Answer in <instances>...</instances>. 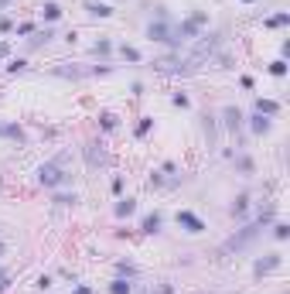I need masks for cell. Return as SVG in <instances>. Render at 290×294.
Segmentation results:
<instances>
[{"mask_svg":"<svg viewBox=\"0 0 290 294\" xmlns=\"http://www.w3.org/2000/svg\"><path fill=\"white\" fill-rule=\"evenodd\" d=\"M270 127H273V123L263 117V113H256V117H252V130H256V134H270Z\"/></svg>","mask_w":290,"mask_h":294,"instance_id":"4fadbf2b","label":"cell"},{"mask_svg":"<svg viewBox=\"0 0 290 294\" xmlns=\"http://www.w3.org/2000/svg\"><path fill=\"white\" fill-rule=\"evenodd\" d=\"M0 4H7V0H0Z\"/></svg>","mask_w":290,"mask_h":294,"instance_id":"8d00e7d4","label":"cell"},{"mask_svg":"<svg viewBox=\"0 0 290 294\" xmlns=\"http://www.w3.org/2000/svg\"><path fill=\"white\" fill-rule=\"evenodd\" d=\"M280 110V103H273V99H256V113H266V117H273Z\"/></svg>","mask_w":290,"mask_h":294,"instance_id":"8fae6325","label":"cell"},{"mask_svg":"<svg viewBox=\"0 0 290 294\" xmlns=\"http://www.w3.org/2000/svg\"><path fill=\"white\" fill-rule=\"evenodd\" d=\"M86 164H89L92 171L106 164V151H102V144H99V140H89V144H86Z\"/></svg>","mask_w":290,"mask_h":294,"instance_id":"3957f363","label":"cell"},{"mask_svg":"<svg viewBox=\"0 0 290 294\" xmlns=\"http://www.w3.org/2000/svg\"><path fill=\"white\" fill-rule=\"evenodd\" d=\"M222 120H226V127H229L232 134H236V130L242 127V113H239L236 106H226V113H222Z\"/></svg>","mask_w":290,"mask_h":294,"instance_id":"52a82bcc","label":"cell"},{"mask_svg":"<svg viewBox=\"0 0 290 294\" xmlns=\"http://www.w3.org/2000/svg\"><path fill=\"white\" fill-rule=\"evenodd\" d=\"M147 38L168 41V45H178V38H174V28H168L164 21H157V24H150V28H147Z\"/></svg>","mask_w":290,"mask_h":294,"instance_id":"277c9868","label":"cell"},{"mask_svg":"<svg viewBox=\"0 0 290 294\" xmlns=\"http://www.w3.org/2000/svg\"><path fill=\"white\" fill-rule=\"evenodd\" d=\"M99 120H102V127H106V130H113V127H116V117H113V113H102Z\"/></svg>","mask_w":290,"mask_h":294,"instance_id":"484cf974","label":"cell"},{"mask_svg":"<svg viewBox=\"0 0 290 294\" xmlns=\"http://www.w3.org/2000/svg\"><path fill=\"white\" fill-rule=\"evenodd\" d=\"M55 76H62V79H82L86 72H82V69H76V65H58Z\"/></svg>","mask_w":290,"mask_h":294,"instance_id":"9c48e42d","label":"cell"},{"mask_svg":"<svg viewBox=\"0 0 290 294\" xmlns=\"http://www.w3.org/2000/svg\"><path fill=\"white\" fill-rule=\"evenodd\" d=\"M116 270H120V274H126V277H134V274H136V267H130V263H120Z\"/></svg>","mask_w":290,"mask_h":294,"instance_id":"f1b7e54d","label":"cell"},{"mask_svg":"<svg viewBox=\"0 0 290 294\" xmlns=\"http://www.w3.org/2000/svg\"><path fill=\"white\" fill-rule=\"evenodd\" d=\"M246 4H252V0H246Z\"/></svg>","mask_w":290,"mask_h":294,"instance_id":"74e56055","label":"cell"},{"mask_svg":"<svg viewBox=\"0 0 290 294\" xmlns=\"http://www.w3.org/2000/svg\"><path fill=\"white\" fill-rule=\"evenodd\" d=\"M4 291H7V280H0V294H4Z\"/></svg>","mask_w":290,"mask_h":294,"instance_id":"836d02e7","label":"cell"},{"mask_svg":"<svg viewBox=\"0 0 290 294\" xmlns=\"http://www.w3.org/2000/svg\"><path fill=\"white\" fill-rule=\"evenodd\" d=\"M0 280H7V270H4V267H0Z\"/></svg>","mask_w":290,"mask_h":294,"instance_id":"e575fe53","label":"cell"},{"mask_svg":"<svg viewBox=\"0 0 290 294\" xmlns=\"http://www.w3.org/2000/svg\"><path fill=\"white\" fill-rule=\"evenodd\" d=\"M76 294H92V291H89V287H78V291Z\"/></svg>","mask_w":290,"mask_h":294,"instance_id":"d6a6232c","label":"cell"},{"mask_svg":"<svg viewBox=\"0 0 290 294\" xmlns=\"http://www.w3.org/2000/svg\"><path fill=\"white\" fill-rule=\"evenodd\" d=\"M273 236H276V239H287V236H290V226H287V222H276V226H273Z\"/></svg>","mask_w":290,"mask_h":294,"instance_id":"ffe728a7","label":"cell"},{"mask_svg":"<svg viewBox=\"0 0 290 294\" xmlns=\"http://www.w3.org/2000/svg\"><path fill=\"white\" fill-rule=\"evenodd\" d=\"M178 222H181L188 233H202V229H205V222L198 216H192V212H178Z\"/></svg>","mask_w":290,"mask_h":294,"instance_id":"8992f818","label":"cell"},{"mask_svg":"<svg viewBox=\"0 0 290 294\" xmlns=\"http://www.w3.org/2000/svg\"><path fill=\"white\" fill-rule=\"evenodd\" d=\"M7 55H10V45H7V41H0V59H7Z\"/></svg>","mask_w":290,"mask_h":294,"instance_id":"4dcf8cb0","label":"cell"},{"mask_svg":"<svg viewBox=\"0 0 290 294\" xmlns=\"http://www.w3.org/2000/svg\"><path fill=\"white\" fill-rule=\"evenodd\" d=\"M52 38H55V31H52V28H44V31H38V35L31 38V48H38V45H44V41H52Z\"/></svg>","mask_w":290,"mask_h":294,"instance_id":"5bb4252c","label":"cell"},{"mask_svg":"<svg viewBox=\"0 0 290 294\" xmlns=\"http://www.w3.org/2000/svg\"><path fill=\"white\" fill-rule=\"evenodd\" d=\"M236 168H239L242 175H252V161H250L246 154H242V157H236Z\"/></svg>","mask_w":290,"mask_h":294,"instance_id":"ac0fdd59","label":"cell"},{"mask_svg":"<svg viewBox=\"0 0 290 294\" xmlns=\"http://www.w3.org/2000/svg\"><path fill=\"white\" fill-rule=\"evenodd\" d=\"M86 11H89L92 18H110V14H113L106 4H96V0H86Z\"/></svg>","mask_w":290,"mask_h":294,"instance_id":"ba28073f","label":"cell"},{"mask_svg":"<svg viewBox=\"0 0 290 294\" xmlns=\"http://www.w3.org/2000/svg\"><path fill=\"white\" fill-rule=\"evenodd\" d=\"M41 11H44V21H58L62 18V7H58V4H44Z\"/></svg>","mask_w":290,"mask_h":294,"instance_id":"9a60e30c","label":"cell"},{"mask_svg":"<svg viewBox=\"0 0 290 294\" xmlns=\"http://www.w3.org/2000/svg\"><path fill=\"white\" fill-rule=\"evenodd\" d=\"M246 205H250V195H239L236 202H232V212H236V216H242V212H246Z\"/></svg>","mask_w":290,"mask_h":294,"instance_id":"e0dca14e","label":"cell"},{"mask_svg":"<svg viewBox=\"0 0 290 294\" xmlns=\"http://www.w3.org/2000/svg\"><path fill=\"white\" fill-rule=\"evenodd\" d=\"M110 48H113V45H110V41L102 38V41H96V48H92V55H110Z\"/></svg>","mask_w":290,"mask_h":294,"instance_id":"44dd1931","label":"cell"},{"mask_svg":"<svg viewBox=\"0 0 290 294\" xmlns=\"http://www.w3.org/2000/svg\"><path fill=\"white\" fill-rule=\"evenodd\" d=\"M192 21H194V24H198V28H202V24H205V21H208V18H205L202 11H194V14H192Z\"/></svg>","mask_w":290,"mask_h":294,"instance_id":"f546056e","label":"cell"},{"mask_svg":"<svg viewBox=\"0 0 290 294\" xmlns=\"http://www.w3.org/2000/svg\"><path fill=\"white\" fill-rule=\"evenodd\" d=\"M157 229H160V216L154 212V216L144 219V233H157Z\"/></svg>","mask_w":290,"mask_h":294,"instance_id":"2e32d148","label":"cell"},{"mask_svg":"<svg viewBox=\"0 0 290 294\" xmlns=\"http://www.w3.org/2000/svg\"><path fill=\"white\" fill-rule=\"evenodd\" d=\"M205 134H208V140H215V120L205 117Z\"/></svg>","mask_w":290,"mask_h":294,"instance_id":"83f0119b","label":"cell"},{"mask_svg":"<svg viewBox=\"0 0 290 294\" xmlns=\"http://www.w3.org/2000/svg\"><path fill=\"white\" fill-rule=\"evenodd\" d=\"M0 134H4V137H18V140H24L20 127H0Z\"/></svg>","mask_w":290,"mask_h":294,"instance_id":"7402d4cb","label":"cell"},{"mask_svg":"<svg viewBox=\"0 0 290 294\" xmlns=\"http://www.w3.org/2000/svg\"><path fill=\"white\" fill-rule=\"evenodd\" d=\"M110 294H134V284H126L123 277H116L113 284H110Z\"/></svg>","mask_w":290,"mask_h":294,"instance_id":"7c38bea8","label":"cell"},{"mask_svg":"<svg viewBox=\"0 0 290 294\" xmlns=\"http://www.w3.org/2000/svg\"><path fill=\"white\" fill-rule=\"evenodd\" d=\"M55 202L58 205H76L78 198H76V192H72V195H55Z\"/></svg>","mask_w":290,"mask_h":294,"instance_id":"cb8c5ba5","label":"cell"},{"mask_svg":"<svg viewBox=\"0 0 290 294\" xmlns=\"http://www.w3.org/2000/svg\"><path fill=\"white\" fill-rule=\"evenodd\" d=\"M150 294H171V284H160L157 291H150Z\"/></svg>","mask_w":290,"mask_h":294,"instance_id":"1f68e13d","label":"cell"},{"mask_svg":"<svg viewBox=\"0 0 290 294\" xmlns=\"http://www.w3.org/2000/svg\"><path fill=\"white\" fill-rule=\"evenodd\" d=\"M136 212V202L134 198H123V202H116V216L123 219V216H134Z\"/></svg>","mask_w":290,"mask_h":294,"instance_id":"30bf717a","label":"cell"},{"mask_svg":"<svg viewBox=\"0 0 290 294\" xmlns=\"http://www.w3.org/2000/svg\"><path fill=\"white\" fill-rule=\"evenodd\" d=\"M270 72H273V76H284V72H287V62H284V59H280V62H273V65H270Z\"/></svg>","mask_w":290,"mask_h":294,"instance_id":"d4e9b609","label":"cell"},{"mask_svg":"<svg viewBox=\"0 0 290 294\" xmlns=\"http://www.w3.org/2000/svg\"><path fill=\"white\" fill-rule=\"evenodd\" d=\"M154 69L157 72H168V76H184V72H192V65L181 62V59H160V62H154Z\"/></svg>","mask_w":290,"mask_h":294,"instance_id":"7a4b0ae2","label":"cell"},{"mask_svg":"<svg viewBox=\"0 0 290 294\" xmlns=\"http://www.w3.org/2000/svg\"><path fill=\"white\" fill-rule=\"evenodd\" d=\"M280 263H284V256H280V253H270V256H263V260H256L252 274H256V277H263V274H273V270H276Z\"/></svg>","mask_w":290,"mask_h":294,"instance_id":"5b68a950","label":"cell"},{"mask_svg":"<svg viewBox=\"0 0 290 294\" xmlns=\"http://www.w3.org/2000/svg\"><path fill=\"white\" fill-rule=\"evenodd\" d=\"M147 130H150V117H144V120H140V123H136V134H140V137H144Z\"/></svg>","mask_w":290,"mask_h":294,"instance_id":"4316f807","label":"cell"},{"mask_svg":"<svg viewBox=\"0 0 290 294\" xmlns=\"http://www.w3.org/2000/svg\"><path fill=\"white\" fill-rule=\"evenodd\" d=\"M123 59H126V62H140V52L130 48V45H123Z\"/></svg>","mask_w":290,"mask_h":294,"instance_id":"603a6c76","label":"cell"},{"mask_svg":"<svg viewBox=\"0 0 290 294\" xmlns=\"http://www.w3.org/2000/svg\"><path fill=\"white\" fill-rule=\"evenodd\" d=\"M38 181H41V185H48V188H58V185L68 181V175H65L55 161H52V164H41V168H38Z\"/></svg>","mask_w":290,"mask_h":294,"instance_id":"6da1fadb","label":"cell"},{"mask_svg":"<svg viewBox=\"0 0 290 294\" xmlns=\"http://www.w3.org/2000/svg\"><path fill=\"white\" fill-rule=\"evenodd\" d=\"M266 24H270V28H284V24H290V14H273Z\"/></svg>","mask_w":290,"mask_h":294,"instance_id":"d6986e66","label":"cell"},{"mask_svg":"<svg viewBox=\"0 0 290 294\" xmlns=\"http://www.w3.org/2000/svg\"><path fill=\"white\" fill-rule=\"evenodd\" d=\"M4 250H7V246H4V243H0V256H4Z\"/></svg>","mask_w":290,"mask_h":294,"instance_id":"d590c367","label":"cell"}]
</instances>
